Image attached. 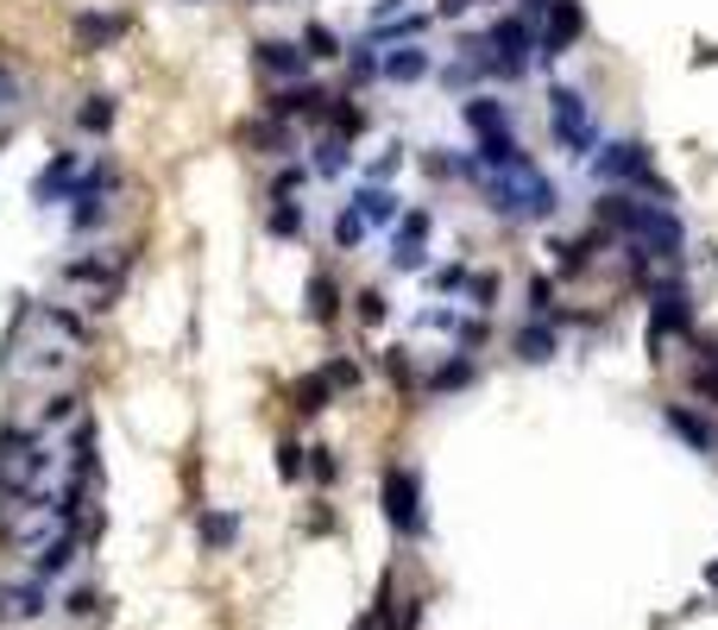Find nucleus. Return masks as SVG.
Masks as SVG:
<instances>
[{"instance_id":"obj_53","label":"nucleus","mask_w":718,"mask_h":630,"mask_svg":"<svg viewBox=\"0 0 718 630\" xmlns=\"http://www.w3.org/2000/svg\"><path fill=\"white\" fill-rule=\"evenodd\" d=\"M253 7H265V0H253Z\"/></svg>"},{"instance_id":"obj_21","label":"nucleus","mask_w":718,"mask_h":630,"mask_svg":"<svg viewBox=\"0 0 718 630\" xmlns=\"http://www.w3.org/2000/svg\"><path fill=\"white\" fill-rule=\"evenodd\" d=\"M555 334H561V328L555 322H523L517 328V359H523V366H548V359H555Z\"/></svg>"},{"instance_id":"obj_7","label":"nucleus","mask_w":718,"mask_h":630,"mask_svg":"<svg viewBox=\"0 0 718 630\" xmlns=\"http://www.w3.org/2000/svg\"><path fill=\"white\" fill-rule=\"evenodd\" d=\"M580 38H587V7L580 0H555L536 25V64H561Z\"/></svg>"},{"instance_id":"obj_48","label":"nucleus","mask_w":718,"mask_h":630,"mask_svg":"<svg viewBox=\"0 0 718 630\" xmlns=\"http://www.w3.org/2000/svg\"><path fill=\"white\" fill-rule=\"evenodd\" d=\"M20 101V76H13V64H0V107H13Z\"/></svg>"},{"instance_id":"obj_16","label":"nucleus","mask_w":718,"mask_h":630,"mask_svg":"<svg viewBox=\"0 0 718 630\" xmlns=\"http://www.w3.org/2000/svg\"><path fill=\"white\" fill-rule=\"evenodd\" d=\"M466 385H479V353H448L436 373L422 378V398H454V391H466Z\"/></svg>"},{"instance_id":"obj_31","label":"nucleus","mask_w":718,"mask_h":630,"mask_svg":"<svg viewBox=\"0 0 718 630\" xmlns=\"http://www.w3.org/2000/svg\"><path fill=\"white\" fill-rule=\"evenodd\" d=\"M662 416H668V428H674V435H687L693 448H713V428L699 423V416H693V410H681V403H668Z\"/></svg>"},{"instance_id":"obj_50","label":"nucleus","mask_w":718,"mask_h":630,"mask_svg":"<svg viewBox=\"0 0 718 630\" xmlns=\"http://www.w3.org/2000/svg\"><path fill=\"white\" fill-rule=\"evenodd\" d=\"M436 13H441V20H466V13H473V0H436Z\"/></svg>"},{"instance_id":"obj_14","label":"nucleus","mask_w":718,"mask_h":630,"mask_svg":"<svg viewBox=\"0 0 718 630\" xmlns=\"http://www.w3.org/2000/svg\"><path fill=\"white\" fill-rule=\"evenodd\" d=\"M347 208H354L366 227H379V233H391V227H397V215H404V202H397V190H391V183H359Z\"/></svg>"},{"instance_id":"obj_35","label":"nucleus","mask_w":718,"mask_h":630,"mask_svg":"<svg viewBox=\"0 0 718 630\" xmlns=\"http://www.w3.org/2000/svg\"><path fill=\"white\" fill-rule=\"evenodd\" d=\"M366 233H372V227L359 221L354 208H340V215H334V247H340V252H359V247H366Z\"/></svg>"},{"instance_id":"obj_27","label":"nucleus","mask_w":718,"mask_h":630,"mask_svg":"<svg viewBox=\"0 0 718 630\" xmlns=\"http://www.w3.org/2000/svg\"><path fill=\"white\" fill-rule=\"evenodd\" d=\"M38 322L51 328V334H63L70 347H89V322H82L70 302H45V309H38Z\"/></svg>"},{"instance_id":"obj_45","label":"nucleus","mask_w":718,"mask_h":630,"mask_svg":"<svg viewBox=\"0 0 718 630\" xmlns=\"http://www.w3.org/2000/svg\"><path fill=\"white\" fill-rule=\"evenodd\" d=\"M278 473L283 479H303V448H297V442H278Z\"/></svg>"},{"instance_id":"obj_13","label":"nucleus","mask_w":718,"mask_h":630,"mask_svg":"<svg viewBox=\"0 0 718 630\" xmlns=\"http://www.w3.org/2000/svg\"><path fill=\"white\" fill-rule=\"evenodd\" d=\"M322 107H328V89L315 82H278V95L265 101L271 121H322Z\"/></svg>"},{"instance_id":"obj_12","label":"nucleus","mask_w":718,"mask_h":630,"mask_svg":"<svg viewBox=\"0 0 718 630\" xmlns=\"http://www.w3.org/2000/svg\"><path fill=\"white\" fill-rule=\"evenodd\" d=\"M77 176H82V151H57L51 164L32 176V202H38V208H57V202H70Z\"/></svg>"},{"instance_id":"obj_47","label":"nucleus","mask_w":718,"mask_h":630,"mask_svg":"<svg viewBox=\"0 0 718 630\" xmlns=\"http://www.w3.org/2000/svg\"><path fill=\"white\" fill-rule=\"evenodd\" d=\"M63 611H70V618H77V611H95V593H89V586H70V593H63Z\"/></svg>"},{"instance_id":"obj_15","label":"nucleus","mask_w":718,"mask_h":630,"mask_svg":"<svg viewBox=\"0 0 718 630\" xmlns=\"http://www.w3.org/2000/svg\"><path fill=\"white\" fill-rule=\"evenodd\" d=\"M599 247H612V233L592 221L587 233H567V240H555V272L561 277H580L592 272V259H599Z\"/></svg>"},{"instance_id":"obj_39","label":"nucleus","mask_w":718,"mask_h":630,"mask_svg":"<svg viewBox=\"0 0 718 630\" xmlns=\"http://www.w3.org/2000/svg\"><path fill=\"white\" fill-rule=\"evenodd\" d=\"M454 341H461V353H479L491 341V322H486V316H466V322L454 328Z\"/></svg>"},{"instance_id":"obj_28","label":"nucleus","mask_w":718,"mask_h":630,"mask_svg":"<svg viewBox=\"0 0 718 630\" xmlns=\"http://www.w3.org/2000/svg\"><path fill=\"white\" fill-rule=\"evenodd\" d=\"M114 114H120V101L114 95H89L77 107V133H89V139H102L107 126H114Z\"/></svg>"},{"instance_id":"obj_51","label":"nucleus","mask_w":718,"mask_h":630,"mask_svg":"<svg viewBox=\"0 0 718 630\" xmlns=\"http://www.w3.org/2000/svg\"><path fill=\"white\" fill-rule=\"evenodd\" d=\"M548 7H555V0H517V13H523L530 25H542V13H548Z\"/></svg>"},{"instance_id":"obj_26","label":"nucleus","mask_w":718,"mask_h":630,"mask_svg":"<svg viewBox=\"0 0 718 630\" xmlns=\"http://www.w3.org/2000/svg\"><path fill=\"white\" fill-rule=\"evenodd\" d=\"M265 227H271L278 240H303V227H309L303 202H297V196H271V208H265Z\"/></svg>"},{"instance_id":"obj_3","label":"nucleus","mask_w":718,"mask_h":630,"mask_svg":"<svg viewBox=\"0 0 718 630\" xmlns=\"http://www.w3.org/2000/svg\"><path fill=\"white\" fill-rule=\"evenodd\" d=\"M548 133H555V146H561L574 164H587L592 151H599V121H592V101L580 95V89L555 82V89H548Z\"/></svg>"},{"instance_id":"obj_22","label":"nucleus","mask_w":718,"mask_h":630,"mask_svg":"<svg viewBox=\"0 0 718 630\" xmlns=\"http://www.w3.org/2000/svg\"><path fill=\"white\" fill-rule=\"evenodd\" d=\"M309 171L315 176H347L354 171V146H347V139H334V133H322V139H315V146H309Z\"/></svg>"},{"instance_id":"obj_52","label":"nucleus","mask_w":718,"mask_h":630,"mask_svg":"<svg viewBox=\"0 0 718 630\" xmlns=\"http://www.w3.org/2000/svg\"><path fill=\"white\" fill-rule=\"evenodd\" d=\"M354 630H385V625H379V611H366V618H359Z\"/></svg>"},{"instance_id":"obj_11","label":"nucleus","mask_w":718,"mask_h":630,"mask_svg":"<svg viewBox=\"0 0 718 630\" xmlns=\"http://www.w3.org/2000/svg\"><path fill=\"white\" fill-rule=\"evenodd\" d=\"M253 64L265 76H278V82H303L309 76V50H303V38H258Z\"/></svg>"},{"instance_id":"obj_37","label":"nucleus","mask_w":718,"mask_h":630,"mask_svg":"<svg viewBox=\"0 0 718 630\" xmlns=\"http://www.w3.org/2000/svg\"><path fill=\"white\" fill-rule=\"evenodd\" d=\"M347 70H354V82H379V50H372V38L347 45Z\"/></svg>"},{"instance_id":"obj_6","label":"nucleus","mask_w":718,"mask_h":630,"mask_svg":"<svg viewBox=\"0 0 718 630\" xmlns=\"http://www.w3.org/2000/svg\"><path fill=\"white\" fill-rule=\"evenodd\" d=\"M592 176H605V183H637V190H662L656 183V171H649V146H637V139H612V146H599L587 158Z\"/></svg>"},{"instance_id":"obj_23","label":"nucleus","mask_w":718,"mask_h":630,"mask_svg":"<svg viewBox=\"0 0 718 630\" xmlns=\"http://www.w3.org/2000/svg\"><path fill=\"white\" fill-rule=\"evenodd\" d=\"M461 121L473 126V133H505V126H511V107L498 95H479V89H473V95L461 101Z\"/></svg>"},{"instance_id":"obj_2","label":"nucleus","mask_w":718,"mask_h":630,"mask_svg":"<svg viewBox=\"0 0 718 630\" xmlns=\"http://www.w3.org/2000/svg\"><path fill=\"white\" fill-rule=\"evenodd\" d=\"M479 202H486L498 221H555L561 215V190L536 171V158L523 171H505V176H466Z\"/></svg>"},{"instance_id":"obj_42","label":"nucleus","mask_w":718,"mask_h":630,"mask_svg":"<svg viewBox=\"0 0 718 630\" xmlns=\"http://www.w3.org/2000/svg\"><path fill=\"white\" fill-rule=\"evenodd\" d=\"M309 454V473L322 479V485H334L340 479V460H334V448H303Z\"/></svg>"},{"instance_id":"obj_44","label":"nucleus","mask_w":718,"mask_h":630,"mask_svg":"<svg viewBox=\"0 0 718 630\" xmlns=\"http://www.w3.org/2000/svg\"><path fill=\"white\" fill-rule=\"evenodd\" d=\"M303 183H309V171H303V164H283V171H278V183H271V196H297Z\"/></svg>"},{"instance_id":"obj_41","label":"nucleus","mask_w":718,"mask_h":630,"mask_svg":"<svg viewBox=\"0 0 718 630\" xmlns=\"http://www.w3.org/2000/svg\"><path fill=\"white\" fill-rule=\"evenodd\" d=\"M322 373H328V385H334V391H359V366H354V359H340V353H334V359L322 366Z\"/></svg>"},{"instance_id":"obj_17","label":"nucleus","mask_w":718,"mask_h":630,"mask_svg":"<svg viewBox=\"0 0 718 630\" xmlns=\"http://www.w3.org/2000/svg\"><path fill=\"white\" fill-rule=\"evenodd\" d=\"M127 13H114V7H89V13H77V45L82 50H107L114 38H127Z\"/></svg>"},{"instance_id":"obj_1","label":"nucleus","mask_w":718,"mask_h":630,"mask_svg":"<svg viewBox=\"0 0 718 630\" xmlns=\"http://www.w3.org/2000/svg\"><path fill=\"white\" fill-rule=\"evenodd\" d=\"M592 221L605 227L612 240H637L649 259H674L681 252V221L668 215V208H656V202H637L630 190H605V196L592 202Z\"/></svg>"},{"instance_id":"obj_20","label":"nucleus","mask_w":718,"mask_h":630,"mask_svg":"<svg viewBox=\"0 0 718 630\" xmlns=\"http://www.w3.org/2000/svg\"><path fill=\"white\" fill-rule=\"evenodd\" d=\"M303 302H309V322H315V328H334L347 297H340V284H334L328 272H315V277H309V290H303Z\"/></svg>"},{"instance_id":"obj_29","label":"nucleus","mask_w":718,"mask_h":630,"mask_svg":"<svg viewBox=\"0 0 718 630\" xmlns=\"http://www.w3.org/2000/svg\"><path fill=\"white\" fill-rule=\"evenodd\" d=\"M303 50H309V64H340V57H347L340 32H334V25H322V20L303 32Z\"/></svg>"},{"instance_id":"obj_40","label":"nucleus","mask_w":718,"mask_h":630,"mask_svg":"<svg viewBox=\"0 0 718 630\" xmlns=\"http://www.w3.org/2000/svg\"><path fill=\"white\" fill-rule=\"evenodd\" d=\"M397 171H404V146H385L379 158H372V171H366V183H391Z\"/></svg>"},{"instance_id":"obj_8","label":"nucleus","mask_w":718,"mask_h":630,"mask_svg":"<svg viewBox=\"0 0 718 630\" xmlns=\"http://www.w3.org/2000/svg\"><path fill=\"white\" fill-rule=\"evenodd\" d=\"M379 492H385V517H391L397 536H422V529H429V517H422V479H416L410 467H385Z\"/></svg>"},{"instance_id":"obj_5","label":"nucleus","mask_w":718,"mask_h":630,"mask_svg":"<svg viewBox=\"0 0 718 630\" xmlns=\"http://www.w3.org/2000/svg\"><path fill=\"white\" fill-rule=\"evenodd\" d=\"M114 183H120V171H114V164H82L77 190H70V202H63L77 233H95V227L114 215V202H107V196H114Z\"/></svg>"},{"instance_id":"obj_10","label":"nucleus","mask_w":718,"mask_h":630,"mask_svg":"<svg viewBox=\"0 0 718 630\" xmlns=\"http://www.w3.org/2000/svg\"><path fill=\"white\" fill-rule=\"evenodd\" d=\"M436 76V57H429V45L416 38V45H391L379 50V82H397V89H410V82H429Z\"/></svg>"},{"instance_id":"obj_9","label":"nucleus","mask_w":718,"mask_h":630,"mask_svg":"<svg viewBox=\"0 0 718 630\" xmlns=\"http://www.w3.org/2000/svg\"><path fill=\"white\" fill-rule=\"evenodd\" d=\"M429 233H436V208H404L397 227H391V265L397 272H422L429 265Z\"/></svg>"},{"instance_id":"obj_36","label":"nucleus","mask_w":718,"mask_h":630,"mask_svg":"<svg viewBox=\"0 0 718 630\" xmlns=\"http://www.w3.org/2000/svg\"><path fill=\"white\" fill-rule=\"evenodd\" d=\"M491 302H498V272H473V277H466V309H473V316H486Z\"/></svg>"},{"instance_id":"obj_34","label":"nucleus","mask_w":718,"mask_h":630,"mask_svg":"<svg viewBox=\"0 0 718 630\" xmlns=\"http://www.w3.org/2000/svg\"><path fill=\"white\" fill-rule=\"evenodd\" d=\"M233 536H240V517H228V511L202 517V549H233Z\"/></svg>"},{"instance_id":"obj_19","label":"nucleus","mask_w":718,"mask_h":630,"mask_svg":"<svg viewBox=\"0 0 718 630\" xmlns=\"http://www.w3.org/2000/svg\"><path fill=\"white\" fill-rule=\"evenodd\" d=\"M422 32H429V13H422V7H404L397 20H379V25H372V50H391V45H416Z\"/></svg>"},{"instance_id":"obj_43","label":"nucleus","mask_w":718,"mask_h":630,"mask_svg":"<svg viewBox=\"0 0 718 630\" xmlns=\"http://www.w3.org/2000/svg\"><path fill=\"white\" fill-rule=\"evenodd\" d=\"M466 265H441V272H429V290H466Z\"/></svg>"},{"instance_id":"obj_33","label":"nucleus","mask_w":718,"mask_h":630,"mask_svg":"<svg viewBox=\"0 0 718 630\" xmlns=\"http://www.w3.org/2000/svg\"><path fill=\"white\" fill-rule=\"evenodd\" d=\"M354 316H359V322H366V328L391 322V297H385V290H379V284H366V290H359V297H354Z\"/></svg>"},{"instance_id":"obj_49","label":"nucleus","mask_w":718,"mask_h":630,"mask_svg":"<svg viewBox=\"0 0 718 630\" xmlns=\"http://www.w3.org/2000/svg\"><path fill=\"white\" fill-rule=\"evenodd\" d=\"M404 7H410V0H372V25H379V20H397Z\"/></svg>"},{"instance_id":"obj_38","label":"nucleus","mask_w":718,"mask_h":630,"mask_svg":"<svg viewBox=\"0 0 718 630\" xmlns=\"http://www.w3.org/2000/svg\"><path fill=\"white\" fill-rule=\"evenodd\" d=\"M77 416H82V398H77V391H57V398L45 403V423H51V428L77 423Z\"/></svg>"},{"instance_id":"obj_32","label":"nucleus","mask_w":718,"mask_h":630,"mask_svg":"<svg viewBox=\"0 0 718 630\" xmlns=\"http://www.w3.org/2000/svg\"><path fill=\"white\" fill-rule=\"evenodd\" d=\"M385 378L404 391V398H416V359H410V347H385Z\"/></svg>"},{"instance_id":"obj_30","label":"nucleus","mask_w":718,"mask_h":630,"mask_svg":"<svg viewBox=\"0 0 718 630\" xmlns=\"http://www.w3.org/2000/svg\"><path fill=\"white\" fill-rule=\"evenodd\" d=\"M523 309H530V322H548V316H555V277L548 272H536L523 284Z\"/></svg>"},{"instance_id":"obj_24","label":"nucleus","mask_w":718,"mask_h":630,"mask_svg":"<svg viewBox=\"0 0 718 630\" xmlns=\"http://www.w3.org/2000/svg\"><path fill=\"white\" fill-rule=\"evenodd\" d=\"M322 126H328L334 139H347V146H354L359 133H366V107H359L354 95H328V107H322Z\"/></svg>"},{"instance_id":"obj_46","label":"nucleus","mask_w":718,"mask_h":630,"mask_svg":"<svg viewBox=\"0 0 718 630\" xmlns=\"http://www.w3.org/2000/svg\"><path fill=\"white\" fill-rule=\"evenodd\" d=\"M422 328H436V334H454V328H461V316H454V309H422Z\"/></svg>"},{"instance_id":"obj_18","label":"nucleus","mask_w":718,"mask_h":630,"mask_svg":"<svg viewBox=\"0 0 718 630\" xmlns=\"http://www.w3.org/2000/svg\"><path fill=\"white\" fill-rule=\"evenodd\" d=\"M233 139L253 146L258 158H290V121H271V114H265V121H246Z\"/></svg>"},{"instance_id":"obj_25","label":"nucleus","mask_w":718,"mask_h":630,"mask_svg":"<svg viewBox=\"0 0 718 630\" xmlns=\"http://www.w3.org/2000/svg\"><path fill=\"white\" fill-rule=\"evenodd\" d=\"M328 403H334L328 373H309V378H297V385H290V410H297V416H322Z\"/></svg>"},{"instance_id":"obj_4","label":"nucleus","mask_w":718,"mask_h":630,"mask_svg":"<svg viewBox=\"0 0 718 630\" xmlns=\"http://www.w3.org/2000/svg\"><path fill=\"white\" fill-rule=\"evenodd\" d=\"M486 57L498 82H517V76H530V57H536V25L523 20V13H505V20L486 25Z\"/></svg>"}]
</instances>
